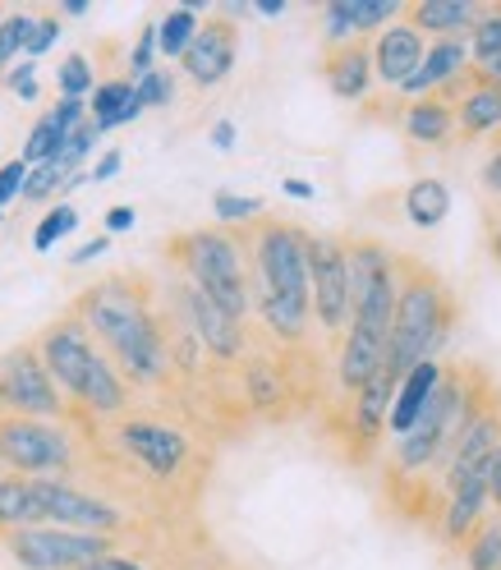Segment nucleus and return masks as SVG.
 I'll return each mask as SVG.
<instances>
[{
	"mask_svg": "<svg viewBox=\"0 0 501 570\" xmlns=\"http://www.w3.org/2000/svg\"><path fill=\"white\" fill-rule=\"evenodd\" d=\"M396 386H401V377L382 364L360 391H354V396H350V414H345L350 442H360L364 451H377V442H382V433H386L391 401H396Z\"/></svg>",
	"mask_w": 501,
	"mask_h": 570,
	"instance_id": "16",
	"label": "nucleus"
},
{
	"mask_svg": "<svg viewBox=\"0 0 501 570\" xmlns=\"http://www.w3.org/2000/svg\"><path fill=\"white\" fill-rule=\"evenodd\" d=\"M0 552H6V561L14 570H84V566L101 561L106 552H116V539L56 529V524H32L19 533H6Z\"/></svg>",
	"mask_w": 501,
	"mask_h": 570,
	"instance_id": "7",
	"label": "nucleus"
},
{
	"mask_svg": "<svg viewBox=\"0 0 501 570\" xmlns=\"http://www.w3.org/2000/svg\"><path fill=\"white\" fill-rule=\"evenodd\" d=\"M101 226H106V239H111V235H129V230L138 226V212H134L129 203H116V207H106Z\"/></svg>",
	"mask_w": 501,
	"mask_h": 570,
	"instance_id": "47",
	"label": "nucleus"
},
{
	"mask_svg": "<svg viewBox=\"0 0 501 570\" xmlns=\"http://www.w3.org/2000/svg\"><path fill=\"white\" fill-rule=\"evenodd\" d=\"M386 364V341H373L364 332H345L341 336V350H336V386L345 391V396H354L377 368Z\"/></svg>",
	"mask_w": 501,
	"mask_h": 570,
	"instance_id": "24",
	"label": "nucleus"
},
{
	"mask_svg": "<svg viewBox=\"0 0 501 570\" xmlns=\"http://www.w3.org/2000/svg\"><path fill=\"white\" fill-rule=\"evenodd\" d=\"M254 14H263V19H281L285 14V0H258V6H248Z\"/></svg>",
	"mask_w": 501,
	"mask_h": 570,
	"instance_id": "56",
	"label": "nucleus"
},
{
	"mask_svg": "<svg viewBox=\"0 0 501 570\" xmlns=\"http://www.w3.org/2000/svg\"><path fill=\"white\" fill-rule=\"evenodd\" d=\"M479 10H483L479 0H410L401 19L433 42V38H470Z\"/></svg>",
	"mask_w": 501,
	"mask_h": 570,
	"instance_id": "21",
	"label": "nucleus"
},
{
	"mask_svg": "<svg viewBox=\"0 0 501 570\" xmlns=\"http://www.w3.org/2000/svg\"><path fill=\"white\" fill-rule=\"evenodd\" d=\"M60 14H69V19H79V14H88V0H65V6H60Z\"/></svg>",
	"mask_w": 501,
	"mask_h": 570,
	"instance_id": "57",
	"label": "nucleus"
},
{
	"mask_svg": "<svg viewBox=\"0 0 501 570\" xmlns=\"http://www.w3.org/2000/svg\"><path fill=\"white\" fill-rule=\"evenodd\" d=\"M0 414L14 419H47V423H65L69 405L56 391L51 373L38 360V345L23 341L14 350L0 354Z\"/></svg>",
	"mask_w": 501,
	"mask_h": 570,
	"instance_id": "8",
	"label": "nucleus"
},
{
	"mask_svg": "<svg viewBox=\"0 0 501 570\" xmlns=\"http://www.w3.org/2000/svg\"><path fill=\"white\" fill-rule=\"evenodd\" d=\"M281 194H285V198H299V203H313L317 189H313L308 180H299V175H291V180H281Z\"/></svg>",
	"mask_w": 501,
	"mask_h": 570,
	"instance_id": "54",
	"label": "nucleus"
},
{
	"mask_svg": "<svg viewBox=\"0 0 501 570\" xmlns=\"http://www.w3.org/2000/svg\"><path fill=\"white\" fill-rule=\"evenodd\" d=\"M207 138H212V148H217V153H230L239 142V129H235V120H217L207 129Z\"/></svg>",
	"mask_w": 501,
	"mask_h": 570,
	"instance_id": "52",
	"label": "nucleus"
},
{
	"mask_svg": "<svg viewBox=\"0 0 501 570\" xmlns=\"http://www.w3.org/2000/svg\"><path fill=\"white\" fill-rule=\"evenodd\" d=\"M134 97H138V106L143 111H157V106H170L175 101V75L170 69H148L143 79H134Z\"/></svg>",
	"mask_w": 501,
	"mask_h": 570,
	"instance_id": "40",
	"label": "nucleus"
},
{
	"mask_svg": "<svg viewBox=\"0 0 501 570\" xmlns=\"http://www.w3.org/2000/svg\"><path fill=\"white\" fill-rule=\"evenodd\" d=\"M32 497H38L42 524H56V529L106 533V539H116V533L129 524V515L116 502H106V497L69 483V479H32Z\"/></svg>",
	"mask_w": 501,
	"mask_h": 570,
	"instance_id": "10",
	"label": "nucleus"
},
{
	"mask_svg": "<svg viewBox=\"0 0 501 570\" xmlns=\"http://www.w3.org/2000/svg\"><path fill=\"white\" fill-rule=\"evenodd\" d=\"M322 79H327L332 97L345 106H364L373 97V51L369 38H354L336 51H322Z\"/></svg>",
	"mask_w": 501,
	"mask_h": 570,
	"instance_id": "20",
	"label": "nucleus"
},
{
	"mask_svg": "<svg viewBox=\"0 0 501 570\" xmlns=\"http://www.w3.org/2000/svg\"><path fill=\"white\" fill-rule=\"evenodd\" d=\"M148 69H157V23L138 32V42L129 47V79H143Z\"/></svg>",
	"mask_w": 501,
	"mask_h": 570,
	"instance_id": "43",
	"label": "nucleus"
},
{
	"mask_svg": "<svg viewBox=\"0 0 501 570\" xmlns=\"http://www.w3.org/2000/svg\"><path fill=\"white\" fill-rule=\"evenodd\" d=\"M212 217L222 222V230H235V226H248L263 217V198L254 194H230V189H217L212 194Z\"/></svg>",
	"mask_w": 501,
	"mask_h": 570,
	"instance_id": "35",
	"label": "nucleus"
},
{
	"mask_svg": "<svg viewBox=\"0 0 501 570\" xmlns=\"http://www.w3.org/2000/svg\"><path fill=\"white\" fill-rule=\"evenodd\" d=\"M47 116H51V125L69 138V134H75V129L88 120V101H79V97H56V106H51Z\"/></svg>",
	"mask_w": 501,
	"mask_h": 570,
	"instance_id": "45",
	"label": "nucleus"
},
{
	"mask_svg": "<svg viewBox=\"0 0 501 570\" xmlns=\"http://www.w3.org/2000/svg\"><path fill=\"white\" fill-rule=\"evenodd\" d=\"M479 189H483V198H497V203H501V142H497L492 157H488L483 170H479Z\"/></svg>",
	"mask_w": 501,
	"mask_h": 570,
	"instance_id": "48",
	"label": "nucleus"
},
{
	"mask_svg": "<svg viewBox=\"0 0 501 570\" xmlns=\"http://www.w3.org/2000/svg\"><path fill=\"white\" fill-rule=\"evenodd\" d=\"M170 263L185 272L194 291H203L222 313H230L235 323H248L254 313V295H248V248L222 226L207 230H185L166 244Z\"/></svg>",
	"mask_w": 501,
	"mask_h": 570,
	"instance_id": "3",
	"label": "nucleus"
},
{
	"mask_svg": "<svg viewBox=\"0 0 501 570\" xmlns=\"http://www.w3.org/2000/svg\"><path fill=\"white\" fill-rule=\"evenodd\" d=\"M106 248H111V239H106V235H92L88 244H79V248H75V258H69V263H92V258H101V254H106Z\"/></svg>",
	"mask_w": 501,
	"mask_h": 570,
	"instance_id": "53",
	"label": "nucleus"
},
{
	"mask_svg": "<svg viewBox=\"0 0 501 570\" xmlns=\"http://www.w3.org/2000/svg\"><path fill=\"white\" fill-rule=\"evenodd\" d=\"M492 470V465H488ZM488 470H479V474H470L460 488H451L446 497H442V507H438V539L446 543V548H464L470 543V533L492 515V507H488Z\"/></svg>",
	"mask_w": 501,
	"mask_h": 570,
	"instance_id": "18",
	"label": "nucleus"
},
{
	"mask_svg": "<svg viewBox=\"0 0 501 570\" xmlns=\"http://www.w3.org/2000/svg\"><path fill=\"white\" fill-rule=\"evenodd\" d=\"M6 88L19 97V101H38L42 97V83H38V65L32 60H19L6 69Z\"/></svg>",
	"mask_w": 501,
	"mask_h": 570,
	"instance_id": "44",
	"label": "nucleus"
},
{
	"mask_svg": "<svg viewBox=\"0 0 501 570\" xmlns=\"http://www.w3.org/2000/svg\"><path fill=\"white\" fill-rule=\"evenodd\" d=\"M345 263H350V327L373 341H386L401 295V267H396L401 254H391L373 235H354L345 239Z\"/></svg>",
	"mask_w": 501,
	"mask_h": 570,
	"instance_id": "4",
	"label": "nucleus"
},
{
	"mask_svg": "<svg viewBox=\"0 0 501 570\" xmlns=\"http://www.w3.org/2000/svg\"><path fill=\"white\" fill-rule=\"evenodd\" d=\"M470 75V38H433L419 60L414 75L396 88L401 101H419V97H438L446 88H455Z\"/></svg>",
	"mask_w": 501,
	"mask_h": 570,
	"instance_id": "15",
	"label": "nucleus"
},
{
	"mask_svg": "<svg viewBox=\"0 0 501 570\" xmlns=\"http://www.w3.org/2000/svg\"><path fill=\"white\" fill-rule=\"evenodd\" d=\"M401 295H396V317H391L386 336V368L405 377L414 364L438 360V350L451 341L455 327V299L451 285L419 258L401 254Z\"/></svg>",
	"mask_w": 501,
	"mask_h": 570,
	"instance_id": "2",
	"label": "nucleus"
},
{
	"mask_svg": "<svg viewBox=\"0 0 501 570\" xmlns=\"http://www.w3.org/2000/svg\"><path fill=\"white\" fill-rule=\"evenodd\" d=\"M442 373H446V368H442L438 360H423V364H414V368L401 377L396 401H391V414H386V433H391V438H401V433H410V428H414V419L428 410V401H433Z\"/></svg>",
	"mask_w": 501,
	"mask_h": 570,
	"instance_id": "23",
	"label": "nucleus"
},
{
	"mask_svg": "<svg viewBox=\"0 0 501 570\" xmlns=\"http://www.w3.org/2000/svg\"><path fill=\"white\" fill-rule=\"evenodd\" d=\"M101 138H106V134H101V129H97L92 120H84V125H79L75 134L65 138V153H60L56 161H60V166H65L69 175H75V170H84V161H88V157H92V153L101 148Z\"/></svg>",
	"mask_w": 501,
	"mask_h": 570,
	"instance_id": "39",
	"label": "nucleus"
},
{
	"mask_svg": "<svg viewBox=\"0 0 501 570\" xmlns=\"http://www.w3.org/2000/svg\"><path fill=\"white\" fill-rule=\"evenodd\" d=\"M369 51H373V83L386 88V92H396L428 51V38L423 32H414L405 19H396L391 28H382L377 38H369Z\"/></svg>",
	"mask_w": 501,
	"mask_h": 570,
	"instance_id": "17",
	"label": "nucleus"
},
{
	"mask_svg": "<svg viewBox=\"0 0 501 570\" xmlns=\"http://www.w3.org/2000/svg\"><path fill=\"white\" fill-rule=\"evenodd\" d=\"M32 345H38V360H42V368L51 373V382H56V391L65 396V405H75L79 386L88 382L92 364L101 360V345L88 336V327L79 323L75 313L56 317V323H51L38 341H32Z\"/></svg>",
	"mask_w": 501,
	"mask_h": 570,
	"instance_id": "11",
	"label": "nucleus"
},
{
	"mask_svg": "<svg viewBox=\"0 0 501 570\" xmlns=\"http://www.w3.org/2000/svg\"><path fill=\"white\" fill-rule=\"evenodd\" d=\"M23 180H28V166H23L19 157L0 166V212H6L10 203H19V198H23Z\"/></svg>",
	"mask_w": 501,
	"mask_h": 570,
	"instance_id": "46",
	"label": "nucleus"
},
{
	"mask_svg": "<svg viewBox=\"0 0 501 570\" xmlns=\"http://www.w3.org/2000/svg\"><path fill=\"white\" fill-rule=\"evenodd\" d=\"M56 88H60V97H79V101H88L92 88H97L92 56H88V51H69V56L60 60V69H56Z\"/></svg>",
	"mask_w": 501,
	"mask_h": 570,
	"instance_id": "33",
	"label": "nucleus"
},
{
	"mask_svg": "<svg viewBox=\"0 0 501 570\" xmlns=\"http://www.w3.org/2000/svg\"><path fill=\"white\" fill-rule=\"evenodd\" d=\"M79 317V323L88 327V336L111 350L120 336H129L134 327H143L148 317L157 313L153 308V291L148 281L134 276V272H120V276H106L97 285H88V291L75 299V308H69Z\"/></svg>",
	"mask_w": 501,
	"mask_h": 570,
	"instance_id": "6",
	"label": "nucleus"
},
{
	"mask_svg": "<svg viewBox=\"0 0 501 570\" xmlns=\"http://www.w3.org/2000/svg\"><path fill=\"white\" fill-rule=\"evenodd\" d=\"M345 42H354V28L345 19V6H341V0H327V6H322V47L336 51Z\"/></svg>",
	"mask_w": 501,
	"mask_h": 570,
	"instance_id": "41",
	"label": "nucleus"
},
{
	"mask_svg": "<svg viewBox=\"0 0 501 570\" xmlns=\"http://www.w3.org/2000/svg\"><path fill=\"white\" fill-rule=\"evenodd\" d=\"M129 97H134V79H129V75L97 79V88H92V97H88V120H92L101 134L120 129V116H125Z\"/></svg>",
	"mask_w": 501,
	"mask_h": 570,
	"instance_id": "27",
	"label": "nucleus"
},
{
	"mask_svg": "<svg viewBox=\"0 0 501 570\" xmlns=\"http://www.w3.org/2000/svg\"><path fill=\"white\" fill-rule=\"evenodd\" d=\"M79 175V170H75ZM69 189V170L60 161H42V166H28V180H23V203H51L56 194Z\"/></svg>",
	"mask_w": 501,
	"mask_h": 570,
	"instance_id": "37",
	"label": "nucleus"
},
{
	"mask_svg": "<svg viewBox=\"0 0 501 570\" xmlns=\"http://www.w3.org/2000/svg\"><path fill=\"white\" fill-rule=\"evenodd\" d=\"M396 125L410 142L419 148H442V142L455 138V106L451 97H419V101H401L396 106Z\"/></svg>",
	"mask_w": 501,
	"mask_h": 570,
	"instance_id": "22",
	"label": "nucleus"
},
{
	"mask_svg": "<svg viewBox=\"0 0 501 570\" xmlns=\"http://www.w3.org/2000/svg\"><path fill=\"white\" fill-rule=\"evenodd\" d=\"M401 207H405V222L410 226L438 230L451 217V189H446V180H438V175H419V180L405 185Z\"/></svg>",
	"mask_w": 501,
	"mask_h": 570,
	"instance_id": "25",
	"label": "nucleus"
},
{
	"mask_svg": "<svg viewBox=\"0 0 501 570\" xmlns=\"http://www.w3.org/2000/svg\"><path fill=\"white\" fill-rule=\"evenodd\" d=\"M175 308H180V327H185V332L198 341V350L212 354L217 364H235L239 354H244V345H248L244 323H235L230 313H222L203 291H194L189 281L175 285Z\"/></svg>",
	"mask_w": 501,
	"mask_h": 570,
	"instance_id": "13",
	"label": "nucleus"
},
{
	"mask_svg": "<svg viewBox=\"0 0 501 570\" xmlns=\"http://www.w3.org/2000/svg\"><path fill=\"white\" fill-rule=\"evenodd\" d=\"M488 248H492V263L501 267V212H497L492 226H488Z\"/></svg>",
	"mask_w": 501,
	"mask_h": 570,
	"instance_id": "55",
	"label": "nucleus"
},
{
	"mask_svg": "<svg viewBox=\"0 0 501 570\" xmlns=\"http://www.w3.org/2000/svg\"><path fill=\"white\" fill-rule=\"evenodd\" d=\"M116 446L161 483L180 479V470L189 465V451H194L180 428H170L161 419H120L116 423Z\"/></svg>",
	"mask_w": 501,
	"mask_h": 570,
	"instance_id": "12",
	"label": "nucleus"
},
{
	"mask_svg": "<svg viewBox=\"0 0 501 570\" xmlns=\"http://www.w3.org/2000/svg\"><path fill=\"white\" fill-rule=\"evenodd\" d=\"M341 6H345V19L354 28V38H377L382 28H391L405 14L401 0H341Z\"/></svg>",
	"mask_w": 501,
	"mask_h": 570,
	"instance_id": "30",
	"label": "nucleus"
},
{
	"mask_svg": "<svg viewBox=\"0 0 501 570\" xmlns=\"http://www.w3.org/2000/svg\"><path fill=\"white\" fill-rule=\"evenodd\" d=\"M488 507H492V515H501V438H497L492 470H488Z\"/></svg>",
	"mask_w": 501,
	"mask_h": 570,
	"instance_id": "51",
	"label": "nucleus"
},
{
	"mask_svg": "<svg viewBox=\"0 0 501 570\" xmlns=\"http://www.w3.org/2000/svg\"><path fill=\"white\" fill-rule=\"evenodd\" d=\"M198 23H203V6H198V0H194V6H175V10H166V14L157 19V56L180 60L185 47L194 42Z\"/></svg>",
	"mask_w": 501,
	"mask_h": 570,
	"instance_id": "28",
	"label": "nucleus"
},
{
	"mask_svg": "<svg viewBox=\"0 0 501 570\" xmlns=\"http://www.w3.org/2000/svg\"><path fill=\"white\" fill-rule=\"evenodd\" d=\"M464 570H501V515H488L460 548Z\"/></svg>",
	"mask_w": 501,
	"mask_h": 570,
	"instance_id": "31",
	"label": "nucleus"
},
{
	"mask_svg": "<svg viewBox=\"0 0 501 570\" xmlns=\"http://www.w3.org/2000/svg\"><path fill=\"white\" fill-rule=\"evenodd\" d=\"M244 401L254 410H276L285 405V377L272 360H248L244 364Z\"/></svg>",
	"mask_w": 501,
	"mask_h": 570,
	"instance_id": "29",
	"label": "nucleus"
},
{
	"mask_svg": "<svg viewBox=\"0 0 501 570\" xmlns=\"http://www.w3.org/2000/svg\"><path fill=\"white\" fill-rule=\"evenodd\" d=\"M235 60H239V28L222 14H207L180 56V75L189 79V88L212 92L235 75Z\"/></svg>",
	"mask_w": 501,
	"mask_h": 570,
	"instance_id": "14",
	"label": "nucleus"
},
{
	"mask_svg": "<svg viewBox=\"0 0 501 570\" xmlns=\"http://www.w3.org/2000/svg\"><path fill=\"white\" fill-rule=\"evenodd\" d=\"M308 308L332 341L350 327V263L341 235H308Z\"/></svg>",
	"mask_w": 501,
	"mask_h": 570,
	"instance_id": "9",
	"label": "nucleus"
},
{
	"mask_svg": "<svg viewBox=\"0 0 501 570\" xmlns=\"http://www.w3.org/2000/svg\"><path fill=\"white\" fill-rule=\"evenodd\" d=\"M0 226H6V212H0Z\"/></svg>",
	"mask_w": 501,
	"mask_h": 570,
	"instance_id": "58",
	"label": "nucleus"
},
{
	"mask_svg": "<svg viewBox=\"0 0 501 570\" xmlns=\"http://www.w3.org/2000/svg\"><path fill=\"white\" fill-rule=\"evenodd\" d=\"M65 153V134L51 125V116H42L38 125L28 129V138H23V153H19V161L23 166H42V161H56Z\"/></svg>",
	"mask_w": 501,
	"mask_h": 570,
	"instance_id": "36",
	"label": "nucleus"
},
{
	"mask_svg": "<svg viewBox=\"0 0 501 570\" xmlns=\"http://www.w3.org/2000/svg\"><path fill=\"white\" fill-rule=\"evenodd\" d=\"M120 166H125L120 148H106V153L92 161V170H88V185H106V180H116V175H120Z\"/></svg>",
	"mask_w": 501,
	"mask_h": 570,
	"instance_id": "49",
	"label": "nucleus"
},
{
	"mask_svg": "<svg viewBox=\"0 0 501 570\" xmlns=\"http://www.w3.org/2000/svg\"><path fill=\"white\" fill-rule=\"evenodd\" d=\"M60 14H32V32H28V47H23V56L28 60H38V56H47L56 42H60Z\"/></svg>",
	"mask_w": 501,
	"mask_h": 570,
	"instance_id": "42",
	"label": "nucleus"
},
{
	"mask_svg": "<svg viewBox=\"0 0 501 570\" xmlns=\"http://www.w3.org/2000/svg\"><path fill=\"white\" fill-rule=\"evenodd\" d=\"M42 524L38 515V497H32V479H14V474H0V539L19 529Z\"/></svg>",
	"mask_w": 501,
	"mask_h": 570,
	"instance_id": "26",
	"label": "nucleus"
},
{
	"mask_svg": "<svg viewBox=\"0 0 501 570\" xmlns=\"http://www.w3.org/2000/svg\"><path fill=\"white\" fill-rule=\"evenodd\" d=\"M248 295L263 327L281 345H299L313 327L308 308V230L263 222L248 244Z\"/></svg>",
	"mask_w": 501,
	"mask_h": 570,
	"instance_id": "1",
	"label": "nucleus"
},
{
	"mask_svg": "<svg viewBox=\"0 0 501 570\" xmlns=\"http://www.w3.org/2000/svg\"><path fill=\"white\" fill-rule=\"evenodd\" d=\"M501 56V6H483L479 23L470 28V69Z\"/></svg>",
	"mask_w": 501,
	"mask_h": 570,
	"instance_id": "34",
	"label": "nucleus"
},
{
	"mask_svg": "<svg viewBox=\"0 0 501 570\" xmlns=\"http://www.w3.org/2000/svg\"><path fill=\"white\" fill-rule=\"evenodd\" d=\"M442 97H451V106H455V134L464 142H483V138L501 134V88L479 83L474 75H464Z\"/></svg>",
	"mask_w": 501,
	"mask_h": 570,
	"instance_id": "19",
	"label": "nucleus"
},
{
	"mask_svg": "<svg viewBox=\"0 0 501 570\" xmlns=\"http://www.w3.org/2000/svg\"><path fill=\"white\" fill-rule=\"evenodd\" d=\"M75 465H79V438L65 423L0 414V474L69 479Z\"/></svg>",
	"mask_w": 501,
	"mask_h": 570,
	"instance_id": "5",
	"label": "nucleus"
},
{
	"mask_svg": "<svg viewBox=\"0 0 501 570\" xmlns=\"http://www.w3.org/2000/svg\"><path fill=\"white\" fill-rule=\"evenodd\" d=\"M84 570H148V566H143L138 557H129V552H106L101 561H92V566H84Z\"/></svg>",
	"mask_w": 501,
	"mask_h": 570,
	"instance_id": "50",
	"label": "nucleus"
},
{
	"mask_svg": "<svg viewBox=\"0 0 501 570\" xmlns=\"http://www.w3.org/2000/svg\"><path fill=\"white\" fill-rule=\"evenodd\" d=\"M28 32H32V14H23V10H14V14L0 19V75H6V69L23 56Z\"/></svg>",
	"mask_w": 501,
	"mask_h": 570,
	"instance_id": "38",
	"label": "nucleus"
},
{
	"mask_svg": "<svg viewBox=\"0 0 501 570\" xmlns=\"http://www.w3.org/2000/svg\"><path fill=\"white\" fill-rule=\"evenodd\" d=\"M75 230H79V207L75 203H51L42 212V222L32 226V248L47 254V248H56L65 235H75Z\"/></svg>",
	"mask_w": 501,
	"mask_h": 570,
	"instance_id": "32",
	"label": "nucleus"
}]
</instances>
